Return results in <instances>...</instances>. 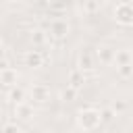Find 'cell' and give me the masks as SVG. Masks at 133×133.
<instances>
[{
  "label": "cell",
  "mask_w": 133,
  "mask_h": 133,
  "mask_svg": "<svg viewBox=\"0 0 133 133\" xmlns=\"http://www.w3.org/2000/svg\"><path fill=\"white\" fill-rule=\"evenodd\" d=\"M102 123H104V121H102V112H100L98 108L87 106V108H81V110L77 112V125H79L83 131H94V129H98Z\"/></svg>",
  "instance_id": "1"
},
{
  "label": "cell",
  "mask_w": 133,
  "mask_h": 133,
  "mask_svg": "<svg viewBox=\"0 0 133 133\" xmlns=\"http://www.w3.org/2000/svg\"><path fill=\"white\" fill-rule=\"evenodd\" d=\"M114 21L121 27H131L133 25V4L127 2V0L118 2L114 6Z\"/></svg>",
  "instance_id": "2"
},
{
  "label": "cell",
  "mask_w": 133,
  "mask_h": 133,
  "mask_svg": "<svg viewBox=\"0 0 133 133\" xmlns=\"http://www.w3.org/2000/svg\"><path fill=\"white\" fill-rule=\"evenodd\" d=\"M71 31V25L66 23V19H60V17H54L50 19V25H48V33L52 39H64Z\"/></svg>",
  "instance_id": "3"
},
{
  "label": "cell",
  "mask_w": 133,
  "mask_h": 133,
  "mask_svg": "<svg viewBox=\"0 0 133 133\" xmlns=\"http://www.w3.org/2000/svg\"><path fill=\"white\" fill-rule=\"evenodd\" d=\"M50 96H52V91L46 83H33L31 89H29V100L35 102V104H46L50 100Z\"/></svg>",
  "instance_id": "4"
},
{
  "label": "cell",
  "mask_w": 133,
  "mask_h": 133,
  "mask_svg": "<svg viewBox=\"0 0 133 133\" xmlns=\"http://www.w3.org/2000/svg\"><path fill=\"white\" fill-rule=\"evenodd\" d=\"M96 62H98L96 52H91V50H81V52H79V58H77V69H81L83 73H89V71L96 69Z\"/></svg>",
  "instance_id": "5"
},
{
  "label": "cell",
  "mask_w": 133,
  "mask_h": 133,
  "mask_svg": "<svg viewBox=\"0 0 133 133\" xmlns=\"http://www.w3.org/2000/svg\"><path fill=\"white\" fill-rule=\"evenodd\" d=\"M23 60H25V66H29V69H39V66H44V62H46V54H44L39 48H33V50H27V52H25Z\"/></svg>",
  "instance_id": "6"
},
{
  "label": "cell",
  "mask_w": 133,
  "mask_h": 133,
  "mask_svg": "<svg viewBox=\"0 0 133 133\" xmlns=\"http://www.w3.org/2000/svg\"><path fill=\"white\" fill-rule=\"evenodd\" d=\"M96 58L100 60V64H114V56H116V50L108 44H100L96 50Z\"/></svg>",
  "instance_id": "7"
},
{
  "label": "cell",
  "mask_w": 133,
  "mask_h": 133,
  "mask_svg": "<svg viewBox=\"0 0 133 133\" xmlns=\"http://www.w3.org/2000/svg\"><path fill=\"white\" fill-rule=\"evenodd\" d=\"M17 79H19V73H17V69H12V66L0 69V83H2L6 89L15 87V85H17Z\"/></svg>",
  "instance_id": "8"
},
{
  "label": "cell",
  "mask_w": 133,
  "mask_h": 133,
  "mask_svg": "<svg viewBox=\"0 0 133 133\" xmlns=\"http://www.w3.org/2000/svg\"><path fill=\"white\" fill-rule=\"evenodd\" d=\"M29 39H31L33 48H44V46L48 44V39H52V37H50V33H48V29H39V27H35V29H31Z\"/></svg>",
  "instance_id": "9"
},
{
  "label": "cell",
  "mask_w": 133,
  "mask_h": 133,
  "mask_svg": "<svg viewBox=\"0 0 133 133\" xmlns=\"http://www.w3.org/2000/svg\"><path fill=\"white\" fill-rule=\"evenodd\" d=\"M123 64H133V50H131V48H121V50H116L114 66H123Z\"/></svg>",
  "instance_id": "10"
},
{
  "label": "cell",
  "mask_w": 133,
  "mask_h": 133,
  "mask_svg": "<svg viewBox=\"0 0 133 133\" xmlns=\"http://www.w3.org/2000/svg\"><path fill=\"white\" fill-rule=\"evenodd\" d=\"M83 83H85V73H83L81 69H73V71L69 73V83H66V85H71V87H75V89H81Z\"/></svg>",
  "instance_id": "11"
},
{
  "label": "cell",
  "mask_w": 133,
  "mask_h": 133,
  "mask_svg": "<svg viewBox=\"0 0 133 133\" xmlns=\"http://www.w3.org/2000/svg\"><path fill=\"white\" fill-rule=\"evenodd\" d=\"M6 102H10V104L25 102V89H23V87H19V85H15V87L6 89Z\"/></svg>",
  "instance_id": "12"
},
{
  "label": "cell",
  "mask_w": 133,
  "mask_h": 133,
  "mask_svg": "<svg viewBox=\"0 0 133 133\" xmlns=\"http://www.w3.org/2000/svg\"><path fill=\"white\" fill-rule=\"evenodd\" d=\"M12 112H15V116H17V118H23V121H27V118H31V116H33V108H31L27 102H19V104H15Z\"/></svg>",
  "instance_id": "13"
},
{
  "label": "cell",
  "mask_w": 133,
  "mask_h": 133,
  "mask_svg": "<svg viewBox=\"0 0 133 133\" xmlns=\"http://www.w3.org/2000/svg\"><path fill=\"white\" fill-rule=\"evenodd\" d=\"M71 0H46V6L52 10V12H64L69 8Z\"/></svg>",
  "instance_id": "14"
},
{
  "label": "cell",
  "mask_w": 133,
  "mask_h": 133,
  "mask_svg": "<svg viewBox=\"0 0 133 133\" xmlns=\"http://www.w3.org/2000/svg\"><path fill=\"white\" fill-rule=\"evenodd\" d=\"M114 69H116L118 79H123V81L133 79V64H123V66H114Z\"/></svg>",
  "instance_id": "15"
},
{
  "label": "cell",
  "mask_w": 133,
  "mask_h": 133,
  "mask_svg": "<svg viewBox=\"0 0 133 133\" xmlns=\"http://www.w3.org/2000/svg\"><path fill=\"white\" fill-rule=\"evenodd\" d=\"M77 94H79V89H75V87L66 85V87L60 91V100H62V102H73V100L77 98Z\"/></svg>",
  "instance_id": "16"
},
{
  "label": "cell",
  "mask_w": 133,
  "mask_h": 133,
  "mask_svg": "<svg viewBox=\"0 0 133 133\" xmlns=\"http://www.w3.org/2000/svg\"><path fill=\"white\" fill-rule=\"evenodd\" d=\"M110 106H112V110L116 112V116H118V114H123V112L127 110V102H125V100H114Z\"/></svg>",
  "instance_id": "17"
},
{
  "label": "cell",
  "mask_w": 133,
  "mask_h": 133,
  "mask_svg": "<svg viewBox=\"0 0 133 133\" xmlns=\"http://www.w3.org/2000/svg\"><path fill=\"white\" fill-rule=\"evenodd\" d=\"M2 133H23V131H21V127H19L17 123L8 121V123H4V127H2Z\"/></svg>",
  "instance_id": "18"
},
{
  "label": "cell",
  "mask_w": 133,
  "mask_h": 133,
  "mask_svg": "<svg viewBox=\"0 0 133 133\" xmlns=\"http://www.w3.org/2000/svg\"><path fill=\"white\" fill-rule=\"evenodd\" d=\"M100 112H102V121H104V123H108V121H112V118L116 116V112L112 110V106H108V108H102Z\"/></svg>",
  "instance_id": "19"
},
{
  "label": "cell",
  "mask_w": 133,
  "mask_h": 133,
  "mask_svg": "<svg viewBox=\"0 0 133 133\" xmlns=\"http://www.w3.org/2000/svg\"><path fill=\"white\" fill-rule=\"evenodd\" d=\"M85 8H87V10H89V12H94V10H96V8H98V4H96V2H94V0H89V2H87V4H85Z\"/></svg>",
  "instance_id": "20"
},
{
  "label": "cell",
  "mask_w": 133,
  "mask_h": 133,
  "mask_svg": "<svg viewBox=\"0 0 133 133\" xmlns=\"http://www.w3.org/2000/svg\"><path fill=\"white\" fill-rule=\"evenodd\" d=\"M6 2H10V4H19V2H23V0H6Z\"/></svg>",
  "instance_id": "21"
}]
</instances>
